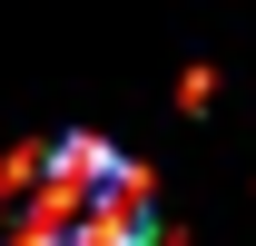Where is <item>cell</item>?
Returning <instances> with one entry per match:
<instances>
[{"instance_id": "cell-1", "label": "cell", "mask_w": 256, "mask_h": 246, "mask_svg": "<svg viewBox=\"0 0 256 246\" xmlns=\"http://www.w3.org/2000/svg\"><path fill=\"white\" fill-rule=\"evenodd\" d=\"M158 187L108 138H50L0 168V246H158Z\"/></svg>"}]
</instances>
